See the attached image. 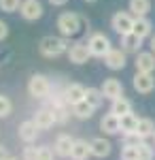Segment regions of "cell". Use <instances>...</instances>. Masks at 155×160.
<instances>
[{
  "mask_svg": "<svg viewBox=\"0 0 155 160\" xmlns=\"http://www.w3.org/2000/svg\"><path fill=\"white\" fill-rule=\"evenodd\" d=\"M68 41L66 37H43L38 43V51L45 58H58L62 53H68Z\"/></svg>",
  "mask_w": 155,
  "mask_h": 160,
  "instance_id": "obj_1",
  "label": "cell"
},
{
  "mask_svg": "<svg viewBox=\"0 0 155 160\" xmlns=\"http://www.w3.org/2000/svg\"><path fill=\"white\" fill-rule=\"evenodd\" d=\"M55 26H58V30H60L62 37L70 38L74 37V34H79V30H81V17L77 15V13H62L60 17H58V22H55Z\"/></svg>",
  "mask_w": 155,
  "mask_h": 160,
  "instance_id": "obj_2",
  "label": "cell"
},
{
  "mask_svg": "<svg viewBox=\"0 0 155 160\" xmlns=\"http://www.w3.org/2000/svg\"><path fill=\"white\" fill-rule=\"evenodd\" d=\"M51 81H49L45 75H32L30 81H28V92L32 98H38V100H45L51 94Z\"/></svg>",
  "mask_w": 155,
  "mask_h": 160,
  "instance_id": "obj_3",
  "label": "cell"
},
{
  "mask_svg": "<svg viewBox=\"0 0 155 160\" xmlns=\"http://www.w3.org/2000/svg\"><path fill=\"white\" fill-rule=\"evenodd\" d=\"M134 22H136V17L130 11H117L110 19V26L119 37H123L128 32H134Z\"/></svg>",
  "mask_w": 155,
  "mask_h": 160,
  "instance_id": "obj_4",
  "label": "cell"
},
{
  "mask_svg": "<svg viewBox=\"0 0 155 160\" xmlns=\"http://www.w3.org/2000/svg\"><path fill=\"white\" fill-rule=\"evenodd\" d=\"M87 47H89V51H92L94 58H104L108 51L113 49L108 37H106V34H102V32H94L92 37L87 38Z\"/></svg>",
  "mask_w": 155,
  "mask_h": 160,
  "instance_id": "obj_5",
  "label": "cell"
},
{
  "mask_svg": "<svg viewBox=\"0 0 155 160\" xmlns=\"http://www.w3.org/2000/svg\"><path fill=\"white\" fill-rule=\"evenodd\" d=\"M19 15L24 17L26 22H36V19H40V17H43V4H40V0H21Z\"/></svg>",
  "mask_w": 155,
  "mask_h": 160,
  "instance_id": "obj_6",
  "label": "cell"
},
{
  "mask_svg": "<svg viewBox=\"0 0 155 160\" xmlns=\"http://www.w3.org/2000/svg\"><path fill=\"white\" fill-rule=\"evenodd\" d=\"M132 83H134V90L138 94H151L155 90V77H153V73H138L136 71Z\"/></svg>",
  "mask_w": 155,
  "mask_h": 160,
  "instance_id": "obj_7",
  "label": "cell"
},
{
  "mask_svg": "<svg viewBox=\"0 0 155 160\" xmlns=\"http://www.w3.org/2000/svg\"><path fill=\"white\" fill-rule=\"evenodd\" d=\"M134 66L138 73H153L155 71V53L153 51H138Z\"/></svg>",
  "mask_w": 155,
  "mask_h": 160,
  "instance_id": "obj_8",
  "label": "cell"
},
{
  "mask_svg": "<svg viewBox=\"0 0 155 160\" xmlns=\"http://www.w3.org/2000/svg\"><path fill=\"white\" fill-rule=\"evenodd\" d=\"M68 58H70L72 64H85L92 58V51L87 47V43H74L68 47Z\"/></svg>",
  "mask_w": 155,
  "mask_h": 160,
  "instance_id": "obj_9",
  "label": "cell"
},
{
  "mask_svg": "<svg viewBox=\"0 0 155 160\" xmlns=\"http://www.w3.org/2000/svg\"><path fill=\"white\" fill-rule=\"evenodd\" d=\"M100 90H102L104 98H108V100H115V98H119V96H123V83H121L119 79H115V77L104 79V83H102Z\"/></svg>",
  "mask_w": 155,
  "mask_h": 160,
  "instance_id": "obj_10",
  "label": "cell"
},
{
  "mask_svg": "<svg viewBox=\"0 0 155 160\" xmlns=\"http://www.w3.org/2000/svg\"><path fill=\"white\" fill-rule=\"evenodd\" d=\"M104 64H106V68H110V71H121L125 66V51L113 47L104 56Z\"/></svg>",
  "mask_w": 155,
  "mask_h": 160,
  "instance_id": "obj_11",
  "label": "cell"
},
{
  "mask_svg": "<svg viewBox=\"0 0 155 160\" xmlns=\"http://www.w3.org/2000/svg\"><path fill=\"white\" fill-rule=\"evenodd\" d=\"M72 145H74V139H72L70 135H66V132H62V135H58V139H55L53 149H55V154H58L60 158H70Z\"/></svg>",
  "mask_w": 155,
  "mask_h": 160,
  "instance_id": "obj_12",
  "label": "cell"
},
{
  "mask_svg": "<svg viewBox=\"0 0 155 160\" xmlns=\"http://www.w3.org/2000/svg\"><path fill=\"white\" fill-rule=\"evenodd\" d=\"M34 124L38 126V130H49L53 124H55V115L49 107H40L34 113Z\"/></svg>",
  "mask_w": 155,
  "mask_h": 160,
  "instance_id": "obj_13",
  "label": "cell"
},
{
  "mask_svg": "<svg viewBox=\"0 0 155 160\" xmlns=\"http://www.w3.org/2000/svg\"><path fill=\"white\" fill-rule=\"evenodd\" d=\"M85 90H87V88H83L81 83H68V86L64 88V98H66V102L72 107V105L85 100Z\"/></svg>",
  "mask_w": 155,
  "mask_h": 160,
  "instance_id": "obj_14",
  "label": "cell"
},
{
  "mask_svg": "<svg viewBox=\"0 0 155 160\" xmlns=\"http://www.w3.org/2000/svg\"><path fill=\"white\" fill-rule=\"evenodd\" d=\"M19 139L24 143H34L36 137H38V126L34 124V120H26V122L19 124V130H17Z\"/></svg>",
  "mask_w": 155,
  "mask_h": 160,
  "instance_id": "obj_15",
  "label": "cell"
},
{
  "mask_svg": "<svg viewBox=\"0 0 155 160\" xmlns=\"http://www.w3.org/2000/svg\"><path fill=\"white\" fill-rule=\"evenodd\" d=\"M143 41L144 38H140L136 32H128V34L121 37V49L125 53H138L143 47Z\"/></svg>",
  "mask_w": 155,
  "mask_h": 160,
  "instance_id": "obj_16",
  "label": "cell"
},
{
  "mask_svg": "<svg viewBox=\"0 0 155 160\" xmlns=\"http://www.w3.org/2000/svg\"><path fill=\"white\" fill-rule=\"evenodd\" d=\"M89 145H92V156L96 158H106L108 154H110V141H106L104 137H96L89 141Z\"/></svg>",
  "mask_w": 155,
  "mask_h": 160,
  "instance_id": "obj_17",
  "label": "cell"
},
{
  "mask_svg": "<svg viewBox=\"0 0 155 160\" xmlns=\"http://www.w3.org/2000/svg\"><path fill=\"white\" fill-rule=\"evenodd\" d=\"M92 156V145L85 141V139H74V145H72L70 158L72 160H87Z\"/></svg>",
  "mask_w": 155,
  "mask_h": 160,
  "instance_id": "obj_18",
  "label": "cell"
},
{
  "mask_svg": "<svg viewBox=\"0 0 155 160\" xmlns=\"http://www.w3.org/2000/svg\"><path fill=\"white\" fill-rule=\"evenodd\" d=\"M100 128H102L106 135H117V132H121L119 115H115V113H110V111H108L106 115L100 120Z\"/></svg>",
  "mask_w": 155,
  "mask_h": 160,
  "instance_id": "obj_19",
  "label": "cell"
},
{
  "mask_svg": "<svg viewBox=\"0 0 155 160\" xmlns=\"http://www.w3.org/2000/svg\"><path fill=\"white\" fill-rule=\"evenodd\" d=\"M128 11L134 17H147V13L151 11V0H130Z\"/></svg>",
  "mask_w": 155,
  "mask_h": 160,
  "instance_id": "obj_20",
  "label": "cell"
},
{
  "mask_svg": "<svg viewBox=\"0 0 155 160\" xmlns=\"http://www.w3.org/2000/svg\"><path fill=\"white\" fill-rule=\"evenodd\" d=\"M138 120H140V118H136L134 113H125V115H121V118H119L121 135H132V132H136Z\"/></svg>",
  "mask_w": 155,
  "mask_h": 160,
  "instance_id": "obj_21",
  "label": "cell"
},
{
  "mask_svg": "<svg viewBox=\"0 0 155 160\" xmlns=\"http://www.w3.org/2000/svg\"><path fill=\"white\" fill-rule=\"evenodd\" d=\"M134 32H136L140 38L151 37V32H153L151 19H149V17H136V22H134Z\"/></svg>",
  "mask_w": 155,
  "mask_h": 160,
  "instance_id": "obj_22",
  "label": "cell"
},
{
  "mask_svg": "<svg viewBox=\"0 0 155 160\" xmlns=\"http://www.w3.org/2000/svg\"><path fill=\"white\" fill-rule=\"evenodd\" d=\"M136 135L140 137V139H149V137L155 135V124L153 120H149V118H140L138 120V126H136Z\"/></svg>",
  "mask_w": 155,
  "mask_h": 160,
  "instance_id": "obj_23",
  "label": "cell"
},
{
  "mask_svg": "<svg viewBox=\"0 0 155 160\" xmlns=\"http://www.w3.org/2000/svg\"><path fill=\"white\" fill-rule=\"evenodd\" d=\"M94 107L87 102V100H81V102H77V105H72V115L74 118H79V120H89L92 115H94Z\"/></svg>",
  "mask_w": 155,
  "mask_h": 160,
  "instance_id": "obj_24",
  "label": "cell"
},
{
  "mask_svg": "<svg viewBox=\"0 0 155 160\" xmlns=\"http://www.w3.org/2000/svg\"><path fill=\"white\" fill-rule=\"evenodd\" d=\"M110 113H115V115H125V113H132V102L125 96H119V98H115L110 102Z\"/></svg>",
  "mask_w": 155,
  "mask_h": 160,
  "instance_id": "obj_25",
  "label": "cell"
},
{
  "mask_svg": "<svg viewBox=\"0 0 155 160\" xmlns=\"http://www.w3.org/2000/svg\"><path fill=\"white\" fill-rule=\"evenodd\" d=\"M85 100H87L94 109H98V107L102 105V100H104V94H102L100 88H87V90H85Z\"/></svg>",
  "mask_w": 155,
  "mask_h": 160,
  "instance_id": "obj_26",
  "label": "cell"
},
{
  "mask_svg": "<svg viewBox=\"0 0 155 160\" xmlns=\"http://www.w3.org/2000/svg\"><path fill=\"white\" fill-rule=\"evenodd\" d=\"M121 160H140L138 145H123L121 148Z\"/></svg>",
  "mask_w": 155,
  "mask_h": 160,
  "instance_id": "obj_27",
  "label": "cell"
},
{
  "mask_svg": "<svg viewBox=\"0 0 155 160\" xmlns=\"http://www.w3.org/2000/svg\"><path fill=\"white\" fill-rule=\"evenodd\" d=\"M138 154H140V160H155V152L147 141L138 143Z\"/></svg>",
  "mask_w": 155,
  "mask_h": 160,
  "instance_id": "obj_28",
  "label": "cell"
},
{
  "mask_svg": "<svg viewBox=\"0 0 155 160\" xmlns=\"http://www.w3.org/2000/svg\"><path fill=\"white\" fill-rule=\"evenodd\" d=\"M21 7V0H0V11L4 13H15Z\"/></svg>",
  "mask_w": 155,
  "mask_h": 160,
  "instance_id": "obj_29",
  "label": "cell"
},
{
  "mask_svg": "<svg viewBox=\"0 0 155 160\" xmlns=\"http://www.w3.org/2000/svg\"><path fill=\"white\" fill-rule=\"evenodd\" d=\"M11 111H13V102L7 98V96L0 94V118H7Z\"/></svg>",
  "mask_w": 155,
  "mask_h": 160,
  "instance_id": "obj_30",
  "label": "cell"
},
{
  "mask_svg": "<svg viewBox=\"0 0 155 160\" xmlns=\"http://www.w3.org/2000/svg\"><path fill=\"white\" fill-rule=\"evenodd\" d=\"M21 158L24 160H38V148H34L32 143H28V148H24Z\"/></svg>",
  "mask_w": 155,
  "mask_h": 160,
  "instance_id": "obj_31",
  "label": "cell"
},
{
  "mask_svg": "<svg viewBox=\"0 0 155 160\" xmlns=\"http://www.w3.org/2000/svg\"><path fill=\"white\" fill-rule=\"evenodd\" d=\"M38 160H53V149L47 145L38 148Z\"/></svg>",
  "mask_w": 155,
  "mask_h": 160,
  "instance_id": "obj_32",
  "label": "cell"
},
{
  "mask_svg": "<svg viewBox=\"0 0 155 160\" xmlns=\"http://www.w3.org/2000/svg\"><path fill=\"white\" fill-rule=\"evenodd\" d=\"M140 141H144V139H140L136 132H132V135H123V145H138Z\"/></svg>",
  "mask_w": 155,
  "mask_h": 160,
  "instance_id": "obj_33",
  "label": "cell"
},
{
  "mask_svg": "<svg viewBox=\"0 0 155 160\" xmlns=\"http://www.w3.org/2000/svg\"><path fill=\"white\" fill-rule=\"evenodd\" d=\"M9 37V26L4 24L2 19H0V41H4V38Z\"/></svg>",
  "mask_w": 155,
  "mask_h": 160,
  "instance_id": "obj_34",
  "label": "cell"
},
{
  "mask_svg": "<svg viewBox=\"0 0 155 160\" xmlns=\"http://www.w3.org/2000/svg\"><path fill=\"white\" fill-rule=\"evenodd\" d=\"M11 156H9V152H7V148H2L0 145V160H9Z\"/></svg>",
  "mask_w": 155,
  "mask_h": 160,
  "instance_id": "obj_35",
  "label": "cell"
},
{
  "mask_svg": "<svg viewBox=\"0 0 155 160\" xmlns=\"http://www.w3.org/2000/svg\"><path fill=\"white\" fill-rule=\"evenodd\" d=\"M49 2H51L53 7H64V4H66L68 0H49Z\"/></svg>",
  "mask_w": 155,
  "mask_h": 160,
  "instance_id": "obj_36",
  "label": "cell"
},
{
  "mask_svg": "<svg viewBox=\"0 0 155 160\" xmlns=\"http://www.w3.org/2000/svg\"><path fill=\"white\" fill-rule=\"evenodd\" d=\"M149 47H151V51L155 53V34H151V41H149Z\"/></svg>",
  "mask_w": 155,
  "mask_h": 160,
  "instance_id": "obj_37",
  "label": "cell"
},
{
  "mask_svg": "<svg viewBox=\"0 0 155 160\" xmlns=\"http://www.w3.org/2000/svg\"><path fill=\"white\" fill-rule=\"evenodd\" d=\"M83 2H87V4H94V2H98V0H83Z\"/></svg>",
  "mask_w": 155,
  "mask_h": 160,
  "instance_id": "obj_38",
  "label": "cell"
},
{
  "mask_svg": "<svg viewBox=\"0 0 155 160\" xmlns=\"http://www.w3.org/2000/svg\"><path fill=\"white\" fill-rule=\"evenodd\" d=\"M153 139H155V135H153Z\"/></svg>",
  "mask_w": 155,
  "mask_h": 160,
  "instance_id": "obj_39",
  "label": "cell"
}]
</instances>
